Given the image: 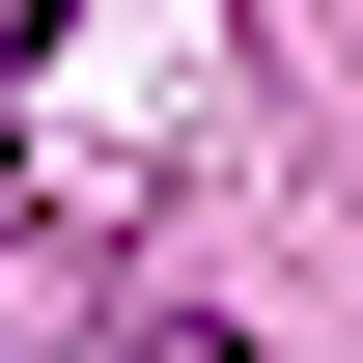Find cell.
<instances>
[{
  "label": "cell",
  "mask_w": 363,
  "mask_h": 363,
  "mask_svg": "<svg viewBox=\"0 0 363 363\" xmlns=\"http://www.w3.org/2000/svg\"><path fill=\"white\" fill-rule=\"evenodd\" d=\"M0 56H56V0H0Z\"/></svg>",
  "instance_id": "obj_2"
},
{
  "label": "cell",
  "mask_w": 363,
  "mask_h": 363,
  "mask_svg": "<svg viewBox=\"0 0 363 363\" xmlns=\"http://www.w3.org/2000/svg\"><path fill=\"white\" fill-rule=\"evenodd\" d=\"M112 363H252V335H224V308H140V335H112Z\"/></svg>",
  "instance_id": "obj_1"
}]
</instances>
